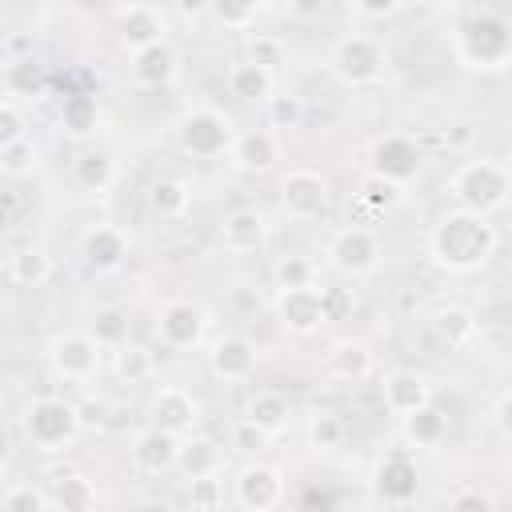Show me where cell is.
<instances>
[{"label": "cell", "mask_w": 512, "mask_h": 512, "mask_svg": "<svg viewBox=\"0 0 512 512\" xmlns=\"http://www.w3.org/2000/svg\"><path fill=\"white\" fill-rule=\"evenodd\" d=\"M428 248L436 256V264H444L448 272H476L496 252V228L484 216L460 208V212H448L432 228Z\"/></svg>", "instance_id": "cell-1"}, {"label": "cell", "mask_w": 512, "mask_h": 512, "mask_svg": "<svg viewBox=\"0 0 512 512\" xmlns=\"http://www.w3.org/2000/svg\"><path fill=\"white\" fill-rule=\"evenodd\" d=\"M512 52V28L504 16L496 12H476L464 28H460V60L468 68H504Z\"/></svg>", "instance_id": "cell-2"}, {"label": "cell", "mask_w": 512, "mask_h": 512, "mask_svg": "<svg viewBox=\"0 0 512 512\" xmlns=\"http://www.w3.org/2000/svg\"><path fill=\"white\" fill-rule=\"evenodd\" d=\"M452 196L460 200L464 212L488 216L508 196V172H504V164H496V160H472V164H464L452 176Z\"/></svg>", "instance_id": "cell-3"}, {"label": "cell", "mask_w": 512, "mask_h": 512, "mask_svg": "<svg viewBox=\"0 0 512 512\" xmlns=\"http://www.w3.org/2000/svg\"><path fill=\"white\" fill-rule=\"evenodd\" d=\"M24 428H28V440L44 452H60L64 444H72V436L80 432V420H76V404L68 400H56V396H44L28 408L24 416Z\"/></svg>", "instance_id": "cell-4"}, {"label": "cell", "mask_w": 512, "mask_h": 512, "mask_svg": "<svg viewBox=\"0 0 512 512\" xmlns=\"http://www.w3.org/2000/svg\"><path fill=\"white\" fill-rule=\"evenodd\" d=\"M232 136H236L232 124H228L216 108H192V112H184L180 124H176L180 148H184L188 156H196V160H212V156L228 152Z\"/></svg>", "instance_id": "cell-5"}, {"label": "cell", "mask_w": 512, "mask_h": 512, "mask_svg": "<svg viewBox=\"0 0 512 512\" xmlns=\"http://www.w3.org/2000/svg\"><path fill=\"white\" fill-rule=\"evenodd\" d=\"M328 180L312 168H292L280 180V204L292 220H320L328 212Z\"/></svg>", "instance_id": "cell-6"}, {"label": "cell", "mask_w": 512, "mask_h": 512, "mask_svg": "<svg viewBox=\"0 0 512 512\" xmlns=\"http://www.w3.org/2000/svg\"><path fill=\"white\" fill-rule=\"evenodd\" d=\"M332 72L344 84H372L384 72V52L368 36H344L332 48Z\"/></svg>", "instance_id": "cell-7"}, {"label": "cell", "mask_w": 512, "mask_h": 512, "mask_svg": "<svg viewBox=\"0 0 512 512\" xmlns=\"http://www.w3.org/2000/svg\"><path fill=\"white\" fill-rule=\"evenodd\" d=\"M52 368L64 380H92L100 372V340L92 332H64L52 340Z\"/></svg>", "instance_id": "cell-8"}, {"label": "cell", "mask_w": 512, "mask_h": 512, "mask_svg": "<svg viewBox=\"0 0 512 512\" xmlns=\"http://www.w3.org/2000/svg\"><path fill=\"white\" fill-rule=\"evenodd\" d=\"M328 256H332V264H336L340 272H348V276H368V272H376V264H380V244H376V236H372L368 228H344V232H336Z\"/></svg>", "instance_id": "cell-9"}, {"label": "cell", "mask_w": 512, "mask_h": 512, "mask_svg": "<svg viewBox=\"0 0 512 512\" xmlns=\"http://www.w3.org/2000/svg\"><path fill=\"white\" fill-rule=\"evenodd\" d=\"M420 492V472L408 452H388L376 464V496L384 504H412Z\"/></svg>", "instance_id": "cell-10"}, {"label": "cell", "mask_w": 512, "mask_h": 512, "mask_svg": "<svg viewBox=\"0 0 512 512\" xmlns=\"http://www.w3.org/2000/svg\"><path fill=\"white\" fill-rule=\"evenodd\" d=\"M372 172H380V176H388L396 184L412 180L420 172V148H416V140L412 136H400V132L380 136L372 144Z\"/></svg>", "instance_id": "cell-11"}, {"label": "cell", "mask_w": 512, "mask_h": 512, "mask_svg": "<svg viewBox=\"0 0 512 512\" xmlns=\"http://www.w3.org/2000/svg\"><path fill=\"white\" fill-rule=\"evenodd\" d=\"M236 500L248 512H268L284 500V480L272 464H248L236 480Z\"/></svg>", "instance_id": "cell-12"}, {"label": "cell", "mask_w": 512, "mask_h": 512, "mask_svg": "<svg viewBox=\"0 0 512 512\" xmlns=\"http://www.w3.org/2000/svg\"><path fill=\"white\" fill-rule=\"evenodd\" d=\"M276 316L288 332L296 336H308L324 324V312H320V292L308 284V288H280L276 296Z\"/></svg>", "instance_id": "cell-13"}, {"label": "cell", "mask_w": 512, "mask_h": 512, "mask_svg": "<svg viewBox=\"0 0 512 512\" xmlns=\"http://www.w3.org/2000/svg\"><path fill=\"white\" fill-rule=\"evenodd\" d=\"M156 332L168 348H192L204 336V308L192 300H172V304H164Z\"/></svg>", "instance_id": "cell-14"}, {"label": "cell", "mask_w": 512, "mask_h": 512, "mask_svg": "<svg viewBox=\"0 0 512 512\" xmlns=\"http://www.w3.org/2000/svg\"><path fill=\"white\" fill-rule=\"evenodd\" d=\"M148 420H152L156 428L172 432V436L188 432V428L196 424V400H192V392H184V388H176V384H164V388L152 396Z\"/></svg>", "instance_id": "cell-15"}, {"label": "cell", "mask_w": 512, "mask_h": 512, "mask_svg": "<svg viewBox=\"0 0 512 512\" xmlns=\"http://www.w3.org/2000/svg\"><path fill=\"white\" fill-rule=\"evenodd\" d=\"M208 364L220 380L236 384V380H248L256 372V344L244 340V336H220L208 352Z\"/></svg>", "instance_id": "cell-16"}, {"label": "cell", "mask_w": 512, "mask_h": 512, "mask_svg": "<svg viewBox=\"0 0 512 512\" xmlns=\"http://www.w3.org/2000/svg\"><path fill=\"white\" fill-rule=\"evenodd\" d=\"M228 152H232V160H236L244 172H268V168H276V160H280V140H276L272 128H252V132L232 136Z\"/></svg>", "instance_id": "cell-17"}, {"label": "cell", "mask_w": 512, "mask_h": 512, "mask_svg": "<svg viewBox=\"0 0 512 512\" xmlns=\"http://www.w3.org/2000/svg\"><path fill=\"white\" fill-rule=\"evenodd\" d=\"M80 256H84V264H88L92 272H112V268H120L124 256H128V236H124L120 228H112V224H100V228H92V232L84 236Z\"/></svg>", "instance_id": "cell-18"}, {"label": "cell", "mask_w": 512, "mask_h": 512, "mask_svg": "<svg viewBox=\"0 0 512 512\" xmlns=\"http://www.w3.org/2000/svg\"><path fill=\"white\" fill-rule=\"evenodd\" d=\"M176 448H180V440H176L172 432H164V428L152 424L148 432L136 436V444H132V464H136L140 472H148V476H160V472L176 468Z\"/></svg>", "instance_id": "cell-19"}, {"label": "cell", "mask_w": 512, "mask_h": 512, "mask_svg": "<svg viewBox=\"0 0 512 512\" xmlns=\"http://www.w3.org/2000/svg\"><path fill=\"white\" fill-rule=\"evenodd\" d=\"M264 236H268V224L256 208H236L220 224V244L228 252H256L264 244Z\"/></svg>", "instance_id": "cell-20"}, {"label": "cell", "mask_w": 512, "mask_h": 512, "mask_svg": "<svg viewBox=\"0 0 512 512\" xmlns=\"http://www.w3.org/2000/svg\"><path fill=\"white\" fill-rule=\"evenodd\" d=\"M428 400H432V388H428V380H424L420 372L400 368V372H392V376L384 380V404H388L396 416H408V412H416V408L428 404Z\"/></svg>", "instance_id": "cell-21"}, {"label": "cell", "mask_w": 512, "mask_h": 512, "mask_svg": "<svg viewBox=\"0 0 512 512\" xmlns=\"http://www.w3.org/2000/svg\"><path fill=\"white\" fill-rule=\"evenodd\" d=\"M120 40H124L132 52H140V48H148V44H160V40H164V16H160L156 8H148V4H132V8L120 16Z\"/></svg>", "instance_id": "cell-22"}, {"label": "cell", "mask_w": 512, "mask_h": 512, "mask_svg": "<svg viewBox=\"0 0 512 512\" xmlns=\"http://www.w3.org/2000/svg\"><path fill=\"white\" fill-rule=\"evenodd\" d=\"M172 76H176V52H172L164 40L136 52V60H132V80H136L140 88H164Z\"/></svg>", "instance_id": "cell-23"}, {"label": "cell", "mask_w": 512, "mask_h": 512, "mask_svg": "<svg viewBox=\"0 0 512 512\" xmlns=\"http://www.w3.org/2000/svg\"><path fill=\"white\" fill-rule=\"evenodd\" d=\"M324 368H328V376L356 384V380H368V376H372V352H368V344H360V340H340V344H332Z\"/></svg>", "instance_id": "cell-24"}, {"label": "cell", "mask_w": 512, "mask_h": 512, "mask_svg": "<svg viewBox=\"0 0 512 512\" xmlns=\"http://www.w3.org/2000/svg\"><path fill=\"white\" fill-rule=\"evenodd\" d=\"M404 436H408L416 448H436V444L448 436V416L428 400V404H420L416 412L404 416Z\"/></svg>", "instance_id": "cell-25"}, {"label": "cell", "mask_w": 512, "mask_h": 512, "mask_svg": "<svg viewBox=\"0 0 512 512\" xmlns=\"http://www.w3.org/2000/svg\"><path fill=\"white\" fill-rule=\"evenodd\" d=\"M228 92L236 100H268L272 96V68L256 64V60H240L228 72Z\"/></svg>", "instance_id": "cell-26"}, {"label": "cell", "mask_w": 512, "mask_h": 512, "mask_svg": "<svg viewBox=\"0 0 512 512\" xmlns=\"http://www.w3.org/2000/svg\"><path fill=\"white\" fill-rule=\"evenodd\" d=\"M96 124H100V104L92 92H68L60 100V128L68 136H88L96 132Z\"/></svg>", "instance_id": "cell-27"}, {"label": "cell", "mask_w": 512, "mask_h": 512, "mask_svg": "<svg viewBox=\"0 0 512 512\" xmlns=\"http://www.w3.org/2000/svg\"><path fill=\"white\" fill-rule=\"evenodd\" d=\"M220 444L216 440H208V436H192L188 444H180L176 448V468L192 480V476H212V472H220Z\"/></svg>", "instance_id": "cell-28"}, {"label": "cell", "mask_w": 512, "mask_h": 512, "mask_svg": "<svg viewBox=\"0 0 512 512\" xmlns=\"http://www.w3.org/2000/svg\"><path fill=\"white\" fill-rule=\"evenodd\" d=\"M4 80H8V92H12V96H24V100H40V96L48 92V68L36 64L32 56L12 60Z\"/></svg>", "instance_id": "cell-29"}, {"label": "cell", "mask_w": 512, "mask_h": 512, "mask_svg": "<svg viewBox=\"0 0 512 512\" xmlns=\"http://www.w3.org/2000/svg\"><path fill=\"white\" fill-rule=\"evenodd\" d=\"M288 416H292L288 396H284V392H272V388L256 392V396H252V404H248V420H252L256 428H264L268 436H272V432H280V428L288 424Z\"/></svg>", "instance_id": "cell-30"}, {"label": "cell", "mask_w": 512, "mask_h": 512, "mask_svg": "<svg viewBox=\"0 0 512 512\" xmlns=\"http://www.w3.org/2000/svg\"><path fill=\"white\" fill-rule=\"evenodd\" d=\"M72 172H76V184H80V188H88V192H104V188L116 180V164H112V156H108V152H100V148L80 152Z\"/></svg>", "instance_id": "cell-31"}, {"label": "cell", "mask_w": 512, "mask_h": 512, "mask_svg": "<svg viewBox=\"0 0 512 512\" xmlns=\"http://www.w3.org/2000/svg\"><path fill=\"white\" fill-rule=\"evenodd\" d=\"M356 200L368 208V212H388V208H396L400 204V184L396 180H388V176H380V172H364L360 176V188H356Z\"/></svg>", "instance_id": "cell-32"}, {"label": "cell", "mask_w": 512, "mask_h": 512, "mask_svg": "<svg viewBox=\"0 0 512 512\" xmlns=\"http://www.w3.org/2000/svg\"><path fill=\"white\" fill-rule=\"evenodd\" d=\"M52 272H56L52 268V256L40 252V248H24V252L12 256V280L20 288H44L52 280Z\"/></svg>", "instance_id": "cell-33"}, {"label": "cell", "mask_w": 512, "mask_h": 512, "mask_svg": "<svg viewBox=\"0 0 512 512\" xmlns=\"http://www.w3.org/2000/svg\"><path fill=\"white\" fill-rule=\"evenodd\" d=\"M188 200H192V192H188V184L176 180V176H160V180H152V188H148V204H152L156 216H180V212L188 208Z\"/></svg>", "instance_id": "cell-34"}, {"label": "cell", "mask_w": 512, "mask_h": 512, "mask_svg": "<svg viewBox=\"0 0 512 512\" xmlns=\"http://www.w3.org/2000/svg\"><path fill=\"white\" fill-rule=\"evenodd\" d=\"M432 332H436L444 344H464V340L476 332V320H472V312H464L460 304H448V308H436Z\"/></svg>", "instance_id": "cell-35"}, {"label": "cell", "mask_w": 512, "mask_h": 512, "mask_svg": "<svg viewBox=\"0 0 512 512\" xmlns=\"http://www.w3.org/2000/svg\"><path fill=\"white\" fill-rule=\"evenodd\" d=\"M348 440V424L336 416V412H316L308 420V444L316 452H336L340 444Z\"/></svg>", "instance_id": "cell-36"}, {"label": "cell", "mask_w": 512, "mask_h": 512, "mask_svg": "<svg viewBox=\"0 0 512 512\" xmlns=\"http://www.w3.org/2000/svg\"><path fill=\"white\" fill-rule=\"evenodd\" d=\"M36 164H40V148L28 136H20V140H12V144L0 148V172L4 176H16V180L20 176H32Z\"/></svg>", "instance_id": "cell-37"}, {"label": "cell", "mask_w": 512, "mask_h": 512, "mask_svg": "<svg viewBox=\"0 0 512 512\" xmlns=\"http://www.w3.org/2000/svg\"><path fill=\"white\" fill-rule=\"evenodd\" d=\"M116 372H120V380H128V384H144L148 376H152V352L148 348H140V344H116Z\"/></svg>", "instance_id": "cell-38"}, {"label": "cell", "mask_w": 512, "mask_h": 512, "mask_svg": "<svg viewBox=\"0 0 512 512\" xmlns=\"http://www.w3.org/2000/svg\"><path fill=\"white\" fill-rule=\"evenodd\" d=\"M56 504L64 512H88V508H96L92 480H84V476H60L56 480Z\"/></svg>", "instance_id": "cell-39"}, {"label": "cell", "mask_w": 512, "mask_h": 512, "mask_svg": "<svg viewBox=\"0 0 512 512\" xmlns=\"http://www.w3.org/2000/svg\"><path fill=\"white\" fill-rule=\"evenodd\" d=\"M264 108H268V128H300L304 124V100L292 92L268 96Z\"/></svg>", "instance_id": "cell-40"}, {"label": "cell", "mask_w": 512, "mask_h": 512, "mask_svg": "<svg viewBox=\"0 0 512 512\" xmlns=\"http://www.w3.org/2000/svg\"><path fill=\"white\" fill-rule=\"evenodd\" d=\"M272 276H276V288H308L316 280V264L308 256H280Z\"/></svg>", "instance_id": "cell-41"}, {"label": "cell", "mask_w": 512, "mask_h": 512, "mask_svg": "<svg viewBox=\"0 0 512 512\" xmlns=\"http://www.w3.org/2000/svg\"><path fill=\"white\" fill-rule=\"evenodd\" d=\"M316 292H320L324 324H340V320H348V316L356 312V296H352V288H344V284H328V288H316Z\"/></svg>", "instance_id": "cell-42"}, {"label": "cell", "mask_w": 512, "mask_h": 512, "mask_svg": "<svg viewBox=\"0 0 512 512\" xmlns=\"http://www.w3.org/2000/svg\"><path fill=\"white\" fill-rule=\"evenodd\" d=\"M260 0H208V12L224 24V28H248L256 20Z\"/></svg>", "instance_id": "cell-43"}, {"label": "cell", "mask_w": 512, "mask_h": 512, "mask_svg": "<svg viewBox=\"0 0 512 512\" xmlns=\"http://www.w3.org/2000/svg\"><path fill=\"white\" fill-rule=\"evenodd\" d=\"M188 504H192V508H220V504H224V484L216 480V472L188 480Z\"/></svg>", "instance_id": "cell-44"}, {"label": "cell", "mask_w": 512, "mask_h": 512, "mask_svg": "<svg viewBox=\"0 0 512 512\" xmlns=\"http://www.w3.org/2000/svg\"><path fill=\"white\" fill-rule=\"evenodd\" d=\"M124 332H128V316H124L120 308H100V312H96L92 336H96L100 344H120V340H124Z\"/></svg>", "instance_id": "cell-45"}, {"label": "cell", "mask_w": 512, "mask_h": 512, "mask_svg": "<svg viewBox=\"0 0 512 512\" xmlns=\"http://www.w3.org/2000/svg\"><path fill=\"white\" fill-rule=\"evenodd\" d=\"M0 504H4L8 512H44V508L52 504V496H44V492L32 488V484H20V488H12Z\"/></svg>", "instance_id": "cell-46"}, {"label": "cell", "mask_w": 512, "mask_h": 512, "mask_svg": "<svg viewBox=\"0 0 512 512\" xmlns=\"http://www.w3.org/2000/svg\"><path fill=\"white\" fill-rule=\"evenodd\" d=\"M76 420H80V428H108V420H112V404L108 400H100V396H84L80 404H76Z\"/></svg>", "instance_id": "cell-47"}, {"label": "cell", "mask_w": 512, "mask_h": 512, "mask_svg": "<svg viewBox=\"0 0 512 512\" xmlns=\"http://www.w3.org/2000/svg\"><path fill=\"white\" fill-rule=\"evenodd\" d=\"M248 60L264 64V68H276V64H284V44L272 40V36H252V56Z\"/></svg>", "instance_id": "cell-48"}, {"label": "cell", "mask_w": 512, "mask_h": 512, "mask_svg": "<svg viewBox=\"0 0 512 512\" xmlns=\"http://www.w3.org/2000/svg\"><path fill=\"white\" fill-rule=\"evenodd\" d=\"M264 440H268V432H264V428H256L252 420H244V424H236V428H232V448H236V452H260V448H264Z\"/></svg>", "instance_id": "cell-49"}, {"label": "cell", "mask_w": 512, "mask_h": 512, "mask_svg": "<svg viewBox=\"0 0 512 512\" xmlns=\"http://www.w3.org/2000/svg\"><path fill=\"white\" fill-rule=\"evenodd\" d=\"M24 136V116L16 104H0V148Z\"/></svg>", "instance_id": "cell-50"}, {"label": "cell", "mask_w": 512, "mask_h": 512, "mask_svg": "<svg viewBox=\"0 0 512 512\" xmlns=\"http://www.w3.org/2000/svg\"><path fill=\"white\" fill-rule=\"evenodd\" d=\"M352 8H356L360 16H372V20H380V16H392L400 4H396V0H352Z\"/></svg>", "instance_id": "cell-51"}, {"label": "cell", "mask_w": 512, "mask_h": 512, "mask_svg": "<svg viewBox=\"0 0 512 512\" xmlns=\"http://www.w3.org/2000/svg\"><path fill=\"white\" fill-rule=\"evenodd\" d=\"M452 508H480V512H488V508H496V500L472 488V492H456L452 496Z\"/></svg>", "instance_id": "cell-52"}, {"label": "cell", "mask_w": 512, "mask_h": 512, "mask_svg": "<svg viewBox=\"0 0 512 512\" xmlns=\"http://www.w3.org/2000/svg\"><path fill=\"white\" fill-rule=\"evenodd\" d=\"M508 408H512V396H508V392H500V396H496V412H492L500 432H508Z\"/></svg>", "instance_id": "cell-53"}, {"label": "cell", "mask_w": 512, "mask_h": 512, "mask_svg": "<svg viewBox=\"0 0 512 512\" xmlns=\"http://www.w3.org/2000/svg\"><path fill=\"white\" fill-rule=\"evenodd\" d=\"M12 460V440H8V432L0 428V472H4V464Z\"/></svg>", "instance_id": "cell-54"}, {"label": "cell", "mask_w": 512, "mask_h": 512, "mask_svg": "<svg viewBox=\"0 0 512 512\" xmlns=\"http://www.w3.org/2000/svg\"><path fill=\"white\" fill-rule=\"evenodd\" d=\"M180 8H184V16H196L200 8H208V0H180Z\"/></svg>", "instance_id": "cell-55"}, {"label": "cell", "mask_w": 512, "mask_h": 512, "mask_svg": "<svg viewBox=\"0 0 512 512\" xmlns=\"http://www.w3.org/2000/svg\"><path fill=\"white\" fill-rule=\"evenodd\" d=\"M260 4H268V8H296L300 0H260Z\"/></svg>", "instance_id": "cell-56"}, {"label": "cell", "mask_w": 512, "mask_h": 512, "mask_svg": "<svg viewBox=\"0 0 512 512\" xmlns=\"http://www.w3.org/2000/svg\"><path fill=\"white\" fill-rule=\"evenodd\" d=\"M12 48H16V52H28V48H32V40H28V36H16V40H12Z\"/></svg>", "instance_id": "cell-57"}, {"label": "cell", "mask_w": 512, "mask_h": 512, "mask_svg": "<svg viewBox=\"0 0 512 512\" xmlns=\"http://www.w3.org/2000/svg\"><path fill=\"white\" fill-rule=\"evenodd\" d=\"M396 4H404V8H424L428 0H396Z\"/></svg>", "instance_id": "cell-58"}]
</instances>
